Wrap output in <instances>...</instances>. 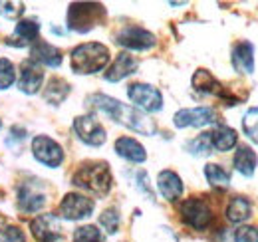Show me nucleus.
Here are the masks:
<instances>
[{
	"label": "nucleus",
	"instance_id": "nucleus-37",
	"mask_svg": "<svg viewBox=\"0 0 258 242\" xmlns=\"http://www.w3.org/2000/svg\"><path fill=\"white\" fill-rule=\"evenodd\" d=\"M0 129H2V121H0Z\"/></svg>",
	"mask_w": 258,
	"mask_h": 242
},
{
	"label": "nucleus",
	"instance_id": "nucleus-16",
	"mask_svg": "<svg viewBox=\"0 0 258 242\" xmlns=\"http://www.w3.org/2000/svg\"><path fill=\"white\" fill-rule=\"evenodd\" d=\"M232 68L238 74H254V46L248 40L238 42L232 48Z\"/></svg>",
	"mask_w": 258,
	"mask_h": 242
},
{
	"label": "nucleus",
	"instance_id": "nucleus-14",
	"mask_svg": "<svg viewBox=\"0 0 258 242\" xmlns=\"http://www.w3.org/2000/svg\"><path fill=\"white\" fill-rule=\"evenodd\" d=\"M44 205H46V195L38 185L24 183L20 187V191H18V207H20V211L34 214L40 209H44Z\"/></svg>",
	"mask_w": 258,
	"mask_h": 242
},
{
	"label": "nucleus",
	"instance_id": "nucleus-34",
	"mask_svg": "<svg viewBox=\"0 0 258 242\" xmlns=\"http://www.w3.org/2000/svg\"><path fill=\"white\" fill-rule=\"evenodd\" d=\"M234 242H258V230L254 226H240L234 232Z\"/></svg>",
	"mask_w": 258,
	"mask_h": 242
},
{
	"label": "nucleus",
	"instance_id": "nucleus-24",
	"mask_svg": "<svg viewBox=\"0 0 258 242\" xmlns=\"http://www.w3.org/2000/svg\"><path fill=\"white\" fill-rule=\"evenodd\" d=\"M250 216H252V205H250L248 199H244V197H234V199H230V203H228V207H226V218H228V222H232V224H242V222H246Z\"/></svg>",
	"mask_w": 258,
	"mask_h": 242
},
{
	"label": "nucleus",
	"instance_id": "nucleus-11",
	"mask_svg": "<svg viewBox=\"0 0 258 242\" xmlns=\"http://www.w3.org/2000/svg\"><path fill=\"white\" fill-rule=\"evenodd\" d=\"M119 46L127 48V50H135V52H145L149 48H153L157 44L155 34H151L149 30L141 28V26H127L117 34L115 40Z\"/></svg>",
	"mask_w": 258,
	"mask_h": 242
},
{
	"label": "nucleus",
	"instance_id": "nucleus-28",
	"mask_svg": "<svg viewBox=\"0 0 258 242\" xmlns=\"http://www.w3.org/2000/svg\"><path fill=\"white\" fill-rule=\"evenodd\" d=\"M242 131H244V135L252 143H258V105L256 107H250L244 113V117H242Z\"/></svg>",
	"mask_w": 258,
	"mask_h": 242
},
{
	"label": "nucleus",
	"instance_id": "nucleus-18",
	"mask_svg": "<svg viewBox=\"0 0 258 242\" xmlns=\"http://www.w3.org/2000/svg\"><path fill=\"white\" fill-rule=\"evenodd\" d=\"M30 60L36 62L38 66H48V68H60L62 66V52L44 42V40H38L32 44V52H30Z\"/></svg>",
	"mask_w": 258,
	"mask_h": 242
},
{
	"label": "nucleus",
	"instance_id": "nucleus-20",
	"mask_svg": "<svg viewBox=\"0 0 258 242\" xmlns=\"http://www.w3.org/2000/svg\"><path fill=\"white\" fill-rule=\"evenodd\" d=\"M232 165H234V169H236L242 177H246V179L254 177V173H256V165H258L256 151L250 149L248 145H240L238 151L234 153Z\"/></svg>",
	"mask_w": 258,
	"mask_h": 242
},
{
	"label": "nucleus",
	"instance_id": "nucleus-33",
	"mask_svg": "<svg viewBox=\"0 0 258 242\" xmlns=\"http://www.w3.org/2000/svg\"><path fill=\"white\" fill-rule=\"evenodd\" d=\"M0 242H26V238L16 226H0Z\"/></svg>",
	"mask_w": 258,
	"mask_h": 242
},
{
	"label": "nucleus",
	"instance_id": "nucleus-1",
	"mask_svg": "<svg viewBox=\"0 0 258 242\" xmlns=\"http://www.w3.org/2000/svg\"><path fill=\"white\" fill-rule=\"evenodd\" d=\"M86 103L90 105V109L105 113L107 117H111L113 121L125 125V127H129L135 133L153 135L157 131L155 121L151 119L147 113L139 111L137 107H131L127 103H121L115 97H109V95H103V93H94V95H90L86 99Z\"/></svg>",
	"mask_w": 258,
	"mask_h": 242
},
{
	"label": "nucleus",
	"instance_id": "nucleus-12",
	"mask_svg": "<svg viewBox=\"0 0 258 242\" xmlns=\"http://www.w3.org/2000/svg\"><path fill=\"white\" fill-rule=\"evenodd\" d=\"M30 228L40 242H56L62 238V224L56 214H40L32 220Z\"/></svg>",
	"mask_w": 258,
	"mask_h": 242
},
{
	"label": "nucleus",
	"instance_id": "nucleus-2",
	"mask_svg": "<svg viewBox=\"0 0 258 242\" xmlns=\"http://www.w3.org/2000/svg\"><path fill=\"white\" fill-rule=\"evenodd\" d=\"M109 64V48L99 42H88L80 44L72 50L70 66L80 76H90L101 72Z\"/></svg>",
	"mask_w": 258,
	"mask_h": 242
},
{
	"label": "nucleus",
	"instance_id": "nucleus-3",
	"mask_svg": "<svg viewBox=\"0 0 258 242\" xmlns=\"http://www.w3.org/2000/svg\"><path fill=\"white\" fill-rule=\"evenodd\" d=\"M74 185L80 189H86L88 193H94L97 197H105L111 189V171L109 165L103 161L97 163H88L78 169L74 175Z\"/></svg>",
	"mask_w": 258,
	"mask_h": 242
},
{
	"label": "nucleus",
	"instance_id": "nucleus-36",
	"mask_svg": "<svg viewBox=\"0 0 258 242\" xmlns=\"http://www.w3.org/2000/svg\"><path fill=\"white\" fill-rule=\"evenodd\" d=\"M137 187H139V191H143L149 199H153V191H151V187H149V183H147V173H143V171L137 173Z\"/></svg>",
	"mask_w": 258,
	"mask_h": 242
},
{
	"label": "nucleus",
	"instance_id": "nucleus-32",
	"mask_svg": "<svg viewBox=\"0 0 258 242\" xmlns=\"http://www.w3.org/2000/svg\"><path fill=\"white\" fill-rule=\"evenodd\" d=\"M119 212L117 209H107V211L101 212V216H99V224L105 228V232H109V234H115L117 232V228H119Z\"/></svg>",
	"mask_w": 258,
	"mask_h": 242
},
{
	"label": "nucleus",
	"instance_id": "nucleus-31",
	"mask_svg": "<svg viewBox=\"0 0 258 242\" xmlns=\"http://www.w3.org/2000/svg\"><path fill=\"white\" fill-rule=\"evenodd\" d=\"M16 80V70L14 64L6 58H0V90H6L14 84Z\"/></svg>",
	"mask_w": 258,
	"mask_h": 242
},
{
	"label": "nucleus",
	"instance_id": "nucleus-9",
	"mask_svg": "<svg viewBox=\"0 0 258 242\" xmlns=\"http://www.w3.org/2000/svg\"><path fill=\"white\" fill-rule=\"evenodd\" d=\"M175 127L185 129V127H207L217 123V111L209 105H201V107H185L179 109L173 117Z\"/></svg>",
	"mask_w": 258,
	"mask_h": 242
},
{
	"label": "nucleus",
	"instance_id": "nucleus-6",
	"mask_svg": "<svg viewBox=\"0 0 258 242\" xmlns=\"http://www.w3.org/2000/svg\"><path fill=\"white\" fill-rule=\"evenodd\" d=\"M179 212H181L183 222L187 226L195 228V230H205L213 222V211L203 199H187V201H183Z\"/></svg>",
	"mask_w": 258,
	"mask_h": 242
},
{
	"label": "nucleus",
	"instance_id": "nucleus-10",
	"mask_svg": "<svg viewBox=\"0 0 258 242\" xmlns=\"http://www.w3.org/2000/svg\"><path fill=\"white\" fill-rule=\"evenodd\" d=\"M96 209V203L80 193H68L64 197V201L60 203L58 214L66 218V220H82L88 218Z\"/></svg>",
	"mask_w": 258,
	"mask_h": 242
},
{
	"label": "nucleus",
	"instance_id": "nucleus-30",
	"mask_svg": "<svg viewBox=\"0 0 258 242\" xmlns=\"http://www.w3.org/2000/svg\"><path fill=\"white\" fill-rule=\"evenodd\" d=\"M24 143H26V129L20 125H14L10 129V135L6 137V147L12 153H20Z\"/></svg>",
	"mask_w": 258,
	"mask_h": 242
},
{
	"label": "nucleus",
	"instance_id": "nucleus-29",
	"mask_svg": "<svg viewBox=\"0 0 258 242\" xmlns=\"http://www.w3.org/2000/svg\"><path fill=\"white\" fill-rule=\"evenodd\" d=\"M74 242H103V236H101V230L97 226L86 224L74 232Z\"/></svg>",
	"mask_w": 258,
	"mask_h": 242
},
{
	"label": "nucleus",
	"instance_id": "nucleus-19",
	"mask_svg": "<svg viewBox=\"0 0 258 242\" xmlns=\"http://www.w3.org/2000/svg\"><path fill=\"white\" fill-rule=\"evenodd\" d=\"M42 82H44V72L42 68L32 60H26L22 64V70H20V90L28 95H32L36 91L42 88Z\"/></svg>",
	"mask_w": 258,
	"mask_h": 242
},
{
	"label": "nucleus",
	"instance_id": "nucleus-25",
	"mask_svg": "<svg viewBox=\"0 0 258 242\" xmlns=\"http://www.w3.org/2000/svg\"><path fill=\"white\" fill-rule=\"evenodd\" d=\"M42 95H44V99H46L48 103L60 105L66 97L70 95V84H68L66 80H62V78H52L50 84H48V88L44 90Z\"/></svg>",
	"mask_w": 258,
	"mask_h": 242
},
{
	"label": "nucleus",
	"instance_id": "nucleus-35",
	"mask_svg": "<svg viewBox=\"0 0 258 242\" xmlns=\"http://www.w3.org/2000/svg\"><path fill=\"white\" fill-rule=\"evenodd\" d=\"M24 12V6L18 2H0V14L6 18H16Z\"/></svg>",
	"mask_w": 258,
	"mask_h": 242
},
{
	"label": "nucleus",
	"instance_id": "nucleus-15",
	"mask_svg": "<svg viewBox=\"0 0 258 242\" xmlns=\"http://www.w3.org/2000/svg\"><path fill=\"white\" fill-rule=\"evenodd\" d=\"M137 68H139V62L135 60L131 54L127 52H121V54H117V58L111 62V66L107 68V72H105V80L107 82H121V80H125L127 76L131 74H135L137 72Z\"/></svg>",
	"mask_w": 258,
	"mask_h": 242
},
{
	"label": "nucleus",
	"instance_id": "nucleus-27",
	"mask_svg": "<svg viewBox=\"0 0 258 242\" xmlns=\"http://www.w3.org/2000/svg\"><path fill=\"white\" fill-rule=\"evenodd\" d=\"M185 147H187V151L191 153V155H195V157H205V155H209V153L213 151V145H211V131L197 135L195 139L187 141Z\"/></svg>",
	"mask_w": 258,
	"mask_h": 242
},
{
	"label": "nucleus",
	"instance_id": "nucleus-13",
	"mask_svg": "<svg viewBox=\"0 0 258 242\" xmlns=\"http://www.w3.org/2000/svg\"><path fill=\"white\" fill-rule=\"evenodd\" d=\"M38 34H40V24L34 18H24L16 24L14 32L8 36L6 44L14 46V48H24V46L38 42Z\"/></svg>",
	"mask_w": 258,
	"mask_h": 242
},
{
	"label": "nucleus",
	"instance_id": "nucleus-5",
	"mask_svg": "<svg viewBox=\"0 0 258 242\" xmlns=\"http://www.w3.org/2000/svg\"><path fill=\"white\" fill-rule=\"evenodd\" d=\"M127 95L135 107L143 113H157L163 109L161 91L149 84H131L127 88Z\"/></svg>",
	"mask_w": 258,
	"mask_h": 242
},
{
	"label": "nucleus",
	"instance_id": "nucleus-17",
	"mask_svg": "<svg viewBox=\"0 0 258 242\" xmlns=\"http://www.w3.org/2000/svg\"><path fill=\"white\" fill-rule=\"evenodd\" d=\"M157 187H159V193L163 195V199L169 201V203L179 201L181 195H183V191H185V185L181 181V177L175 171H171V169H165V171L159 173Z\"/></svg>",
	"mask_w": 258,
	"mask_h": 242
},
{
	"label": "nucleus",
	"instance_id": "nucleus-26",
	"mask_svg": "<svg viewBox=\"0 0 258 242\" xmlns=\"http://www.w3.org/2000/svg\"><path fill=\"white\" fill-rule=\"evenodd\" d=\"M205 177H207V181H209V185H211L213 189L225 191V189L230 187V173L226 171L225 167L217 165V163L205 165Z\"/></svg>",
	"mask_w": 258,
	"mask_h": 242
},
{
	"label": "nucleus",
	"instance_id": "nucleus-21",
	"mask_svg": "<svg viewBox=\"0 0 258 242\" xmlns=\"http://www.w3.org/2000/svg\"><path fill=\"white\" fill-rule=\"evenodd\" d=\"M115 153L129 163H145V159H147L145 147L139 141H135L133 137H119L115 141Z\"/></svg>",
	"mask_w": 258,
	"mask_h": 242
},
{
	"label": "nucleus",
	"instance_id": "nucleus-22",
	"mask_svg": "<svg viewBox=\"0 0 258 242\" xmlns=\"http://www.w3.org/2000/svg\"><path fill=\"white\" fill-rule=\"evenodd\" d=\"M193 88L195 91L205 93V95H219V97H223V86L219 84V80L209 70H197L195 72Z\"/></svg>",
	"mask_w": 258,
	"mask_h": 242
},
{
	"label": "nucleus",
	"instance_id": "nucleus-23",
	"mask_svg": "<svg viewBox=\"0 0 258 242\" xmlns=\"http://www.w3.org/2000/svg\"><path fill=\"white\" fill-rule=\"evenodd\" d=\"M236 143H238V135H236V131H234L232 127H228V125H219L217 129L211 131V145H213V149H217V151H221V153L230 151L232 147H236Z\"/></svg>",
	"mask_w": 258,
	"mask_h": 242
},
{
	"label": "nucleus",
	"instance_id": "nucleus-8",
	"mask_svg": "<svg viewBox=\"0 0 258 242\" xmlns=\"http://www.w3.org/2000/svg\"><path fill=\"white\" fill-rule=\"evenodd\" d=\"M74 131L78 135L80 141H84L86 145L90 147H99L105 143L107 135H105V129L103 125L97 121L96 115L88 113V115H80L74 119Z\"/></svg>",
	"mask_w": 258,
	"mask_h": 242
},
{
	"label": "nucleus",
	"instance_id": "nucleus-7",
	"mask_svg": "<svg viewBox=\"0 0 258 242\" xmlns=\"http://www.w3.org/2000/svg\"><path fill=\"white\" fill-rule=\"evenodd\" d=\"M32 153L34 159L50 169H56L62 165L64 161V149L60 147V143H56L52 137L46 135H36L32 139Z\"/></svg>",
	"mask_w": 258,
	"mask_h": 242
},
{
	"label": "nucleus",
	"instance_id": "nucleus-4",
	"mask_svg": "<svg viewBox=\"0 0 258 242\" xmlns=\"http://www.w3.org/2000/svg\"><path fill=\"white\" fill-rule=\"evenodd\" d=\"M105 18V8L97 2H76L68 10V26L70 30L86 34L99 26Z\"/></svg>",
	"mask_w": 258,
	"mask_h": 242
}]
</instances>
